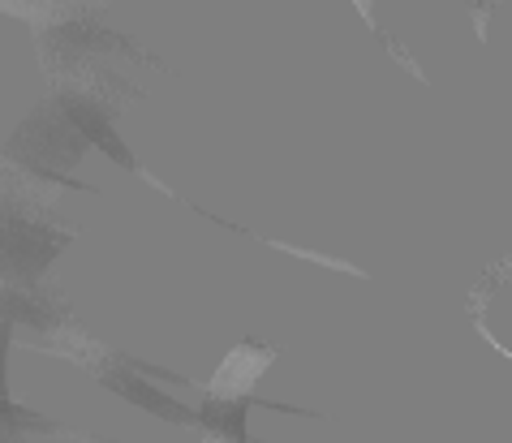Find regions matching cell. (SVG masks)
Segmentation results:
<instances>
[{"mask_svg": "<svg viewBox=\"0 0 512 443\" xmlns=\"http://www.w3.org/2000/svg\"><path fill=\"white\" fill-rule=\"evenodd\" d=\"M65 185L0 164V284H44L78 228L65 220Z\"/></svg>", "mask_w": 512, "mask_h": 443, "instance_id": "1", "label": "cell"}, {"mask_svg": "<svg viewBox=\"0 0 512 443\" xmlns=\"http://www.w3.org/2000/svg\"><path fill=\"white\" fill-rule=\"evenodd\" d=\"M87 134L74 125L69 108L61 104V95H48L39 108H31V117H22V125L9 134L5 151H0V164L18 168V173H31L39 181L65 185V190H95V185L78 181L74 168L87 155Z\"/></svg>", "mask_w": 512, "mask_h": 443, "instance_id": "2", "label": "cell"}, {"mask_svg": "<svg viewBox=\"0 0 512 443\" xmlns=\"http://www.w3.org/2000/svg\"><path fill=\"white\" fill-rule=\"evenodd\" d=\"M272 357H276V349H267V345H237L233 353H224V362L216 366V375L207 379L203 396L207 400H250L254 383L263 379Z\"/></svg>", "mask_w": 512, "mask_h": 443, "instance_id": "3", "label": "cell"}, {"mask_svg": "<svg viewBox=\"0 0 512 443\" xmlns=\"http://www.w3.org/2000/svg\"><path fill=\"white\" fill-rule=\"evenodd\" d=\"M112 5V0H39V9H44V26L52 22H69V18H99ZM39 26V31H44Z\"/></svg>", "mask_w": 512, "mask_h": 443, "instance_id": "4", "label": "cell"}]
</instances>
